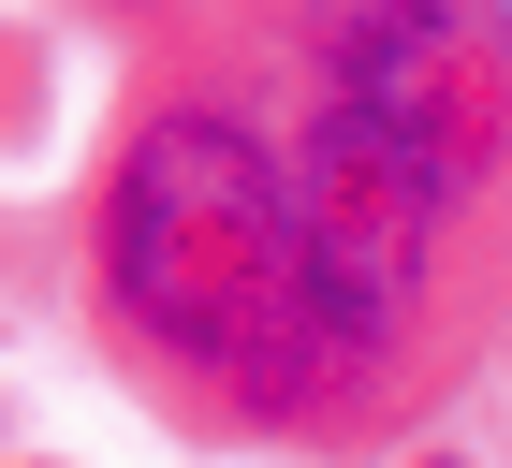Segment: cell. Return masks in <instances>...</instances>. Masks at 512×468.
Here are the masks:
<instances>
[{
	"label": "cell",
	"instance_id": "cell-1",
	"mask_svg": "<svg viewBox=\"0 0 512 468\" xmlns=\"http://www.w3.org/2000/svg\"><path fill=\"white\" fill-rule=\"evenodd\" d=\"M103 293L132 337H161L176 366H205L235 395H308L352 351H381L308 220L293 147L235 132V117H147L132 132L118 191H103Z\"/></svg>",
	"mask_w": 512,
	"mask_h": 468
},
{
	"label": "cell",
	"instance_id": "cell-2",
	"mask_svg": "<svg viewBox=\"0 0 512 468\" xmlns=\"http://www.w3.org/2000/svg\"><path fill=\"white\" fill-rule=\"evenodd\" d=\"M322 117L454 205L498 132V59H483L469 0H322Z\"/></svg>",
	"mask_w": 512,
	"mask_h": 468
}]
</instances>
